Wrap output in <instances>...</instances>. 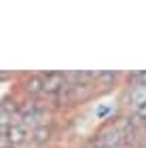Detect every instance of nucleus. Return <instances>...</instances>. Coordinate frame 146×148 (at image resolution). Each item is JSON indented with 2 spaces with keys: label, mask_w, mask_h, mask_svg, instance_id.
Here are the masks:
<instances>
[{
  "label": "nucleus",
  "mask_w": 146,
  "mask_h": 148,
  "mask_svg": "<svg viewBox=\"0 0 146 148\" xmlns=\"http://www.w3.org/2000/svg\"><path fill=\"white\" fill-rule=\"evenodd\" d=\"M2 133H4V140H2L4 148H6V144L17 146V144H21L23 140L28 138V131H25L23 125H11V127H4Z\"/></svg>",
  "instance_id": "nucleus-1"
},
{
  "label": "nucleus",
  "mask_w": 146,
  "mask_h": 148,
  "mask_svg": "<svg viewBox=\"0 0 146 148\" xmlns=\"http://www.w3.org/2000/svg\"><path fill=\"white\" fill-rule=\"evenodd\" d=\"M97 78L104 80V83H108V80H114L117 78V74L114 72H104V74H97Z\"/></svg>",
  "instance_id": "nucleus-6"
},
{
  "label": "nucleus",
  "mask_w": 146,
  "mask_h": 148,
  "mask_svg": "<svg viewBox=\"0 0 146 148\" xmlns=\"http://www.w3.org/2000/svg\"><path fill=\"white\" fill-rule=\"evenodd\" d=\"M131 104H136V108L142 106V104H146V85L138 83L134 89H131Z\"/></svg>",
  "instance_id": "nucleus-3"
},
{
  "label": "nucleus",
  "mask_w": 146,
  "mask_h": 148,
  "mask_svg": "<svg viewBox=\"0 0 146 148\" xmlns=\"http://www.w3.org/2000/svg\"><path fill=\"white\" fill-rule=\"evenodd\" d=\"M64 76L62 74H57V72H51V74H45L42 76V91H47V93H59L64 89Z\"/></svg>",
  "instance_id": "nucleus-2"
},
{
  "label": "nucleus",
  "mask_w": 146,
  "mask_h": 148,
  "mask_svg": "<svg viewBox=\"0 0 146 148\" xmlns=\"http://www.w3.org/2000/svg\"><path fill=\"white\" fill-rule=\"evenodd\" d=\"M28 91H30V93L42 91V76H32V78L28 80Z\"/></svg>",
  "instance_id": "nucleus-4"
},
{
  "label": "nucleus",
  "mask_w": 146,
  "mask_h": 148,
  "mask_svg": "<svg viewBox=\"0 0 146 148\" xmlns=\"http://www.w3.org/2000/svg\"><path fill=\"white\" fill-rule=\"evenodd\" d=\"M136 112H138V116H142V119H146V104H142V106H138V108H136Z\"/></svg>",
  "instance_id": "nucleus-7"
},
{
  "label": "nucleus",
  "mask_w": 146,
  "mask_h": 148,
  "mask_svg": "<svg viewBox=\"0 0 146 148\" xmlns=\"http://www.w3.org/2000/svg\"><path fill=\"white\" fill-rule=\"evenodd\" d=\"M32 138H34V142H36V144H42L45 140H49V131L45 129V127H38V129H34Z\"/></svg>",
  "instance_id": "nucleus-5"
},
{
  "label": "nucleus",
  "mask_w": 146,
  "mask_h": 148,
  "mask_svg": "<svg viewBox=\"0 0 146 148\" xmlns=\"http://www.w3.org/2000/svg\"><path fill=\"white\" fill-rule=\"evenodd\" d=\"M136 78L140 80V85H146V72H140V74H138Z\"/></svg>",
  "instance_id": "nucleus-8"
}]
</instances>
